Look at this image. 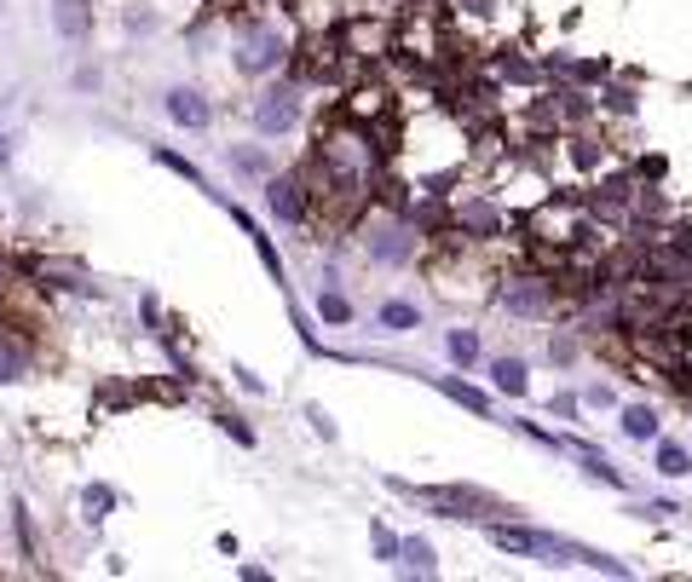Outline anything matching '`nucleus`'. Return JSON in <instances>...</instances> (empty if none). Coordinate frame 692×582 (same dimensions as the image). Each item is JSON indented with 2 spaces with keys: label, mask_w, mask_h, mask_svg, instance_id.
I'll return each instance as SVG.
<instances>
[{
  "label": "nucleus",
  "mask_w": 692,
  "mask_h": 582,
  "mask_svg": "<svg viewBox=\"0 0 692 582\" xmlns=\"http://www.w3.org/2000/svg\"><path fill=\"white\" fill-rule=\"evenodd\" d=\"M300 122V93L295 87H272V93L254 99V133H265V139H277V133H288Z\"/></svg>",
  "instance_id": "f257e3e1"
},
{
  "label": "nucleus",
  "mask_w": 692,
  "mask_h": 582,
  "mask_svg": "<svg viewBox=\"0 0 692 582\" xmlns=\"http://www.w3.org/2000/svg\"><path fill=\"white\" fill-rule=\"evenodd\" d=\"M283 64V35L277 30H249L237 41V70L242 76H272Z\"/></svg>",
  "instance_id": "f03ea898"
},
{
  "label": "nucleus",
  "mask_w": 692,
  "mask_h": 582,
  "mask_svg": "<svg viewBox=\"0 0 692 582\" xmlns=\"http://www.w3.org/2000/svg\"><path fill=\"white\" fill-rule=\"evenodd\" d=\"M265 208H272L283 226H300L306 219V185L300 179H288V173H277L272 185H265Z\"/></svg>",
  "instance_id": "7ed1b4c3"
},
{
  "label": "nucleus",
  "mask_w": 692,
  "mask_h": 582,
  "mask_svg": "<svg viewBox=\"0 0 692 582\" xmlns=\"http://www.w3.org/2000/svg\"><path fill=\"white\" fill-rule=\"evenodd\" d=\"M162 110H168V116L180 122V127H191V133H203V127L214 122V104H208L203 93H191V87H173V93L162 99Z\"/></svg>",
  "instance_id": "20e7f679"
},
{
  "label": "nucleus",
  "mask_w": 692,
  "mask_h": 582,
  "mask_svg": "<svg viewBox=\"0 0 692 582\" xmlns=\"http://www.w3.org/2000/svg\"><path fill=\"white\" fill-rule=\"evenodd\" d=\"M428 497L439 502V507H451L456 520H474L479 507H490V497H479V490H462V484H444V490H428Z\"/></svg>",
  "instance_id": "39448f33"
},
{
  "label": "nucleus",
  "mask_w": 692,
  "mask_h": 582,
  "mask_svg": "<svg viewBox=\"0 0 692 582\" xmlns=\"http://www.w3.org/2000/svg\"><path fill=\"white\" fill-rule=\"evenodd\" d=\"M508 306L520 311V318H537V311L548 306V288H543V277H520L508 288Z\"/></svg>",
  "instance_id": "423d86ee"
},
{
  "label": "nucleus",
  "mask_w": 692,
  "mask_h": 582,
  "mask_svg": "<svg viewBox=\"0 0 692 582\" xmlns=\"http://www.w3.org/2000/svg\"><path fill=\"white\" fill-rule=\"evenodd\" d=\"M53 30L64 41H81L87 35V0H53Z\"/></svg>",
  "instance_id": "0eeeda50"
},
{
  "label": "nucleus",
  "mask_w": 692,
  "mask_h": 582,
  "mask_svg": "<svg viewBox=\"0 0 692 582\" xmlns=\"http://www.w3.org/2000/svg\"><path fill=\"white\" fill-rule=\"evenodd\" d=\"M490 380H497V392H508V398H520V392L531 387L520 357H497V364H490Z\"/></svg>",
  "instance_id": "6e6552de"
},
{
  "label": "nucleus",
  "mask_w": 692,
  "mask_h": 582,
  "mask_svg": "<svg viewBox=\"0 0 692 582\" xmlns=\"http://www.w3.org/2000/svg\"><path fill=\"white\" fill-rule=\"evenodd\" d=\"M439 392H444V398H456V404H462V410H474V415H490V398L474 392V387H467V380H456V375H439Z\"/></svg>",
  "instance_id": "1a4fd4ad"
},
{
  "label": "nucleus",
  "mask_w": 692,
  "mask_h": 582,
  "mask_svg": "<svg viewBox=\"0 0 692 582\" xmlns=\"http://www.w3.org/2000/svg\"><path fill=\"white\" fill-rule=\"evenodd\" d=\"M375 260H410V231L405 226H387V231H375Z\"/></svg>",
  "instance_id": "9d476101"
},
{
  "label": "nucleus",
  "mask_w": 692,
  "mask_h": 582,
  "mask_svg": "<svg viewBox=\"0 0 692 582\" xmlns=\"http://www.w3.org/2000/svg\"><path fill=\"white\" fill-rule=\"evenodd\" d=\"M617 427L629 433V438H658V415L646 410V404H629V410L617 415Z\"/></svg>",
  "instance_id": "9b49d317"
},
{
  "label": "nucleus",
  "mask_w": 692,
  "mask_h": 582,
  "mask_svg": "<svg viewBox=\"0 0 692 582\" xmlns=\"http://www.w3.org/2000/svg\"><path fill=\"white\" fill-rule=\"evenodd\" d=\"M416 318H421V311H416L410 300H387V306H382V329H387V334H405V329H416Z\"/></svg>",
  "instance_id": "f8f14e48"
},
{
  "label": "nucleus",
  "mask_w": 692,
  "mask_h": 582,
  "mask_svg": "<svg viewBox=\"0 0 692 582\" xmlns=\"http://www.w3.org/2000/svg\"><path fill=\"white\" fill-rule=\"evenodd\" d=\"M405 571H416V577H433L439 571V559H433V548L421 543V536H410V543H405Z\"/></svg>",
  "instance_id": "ddd939ff"
},
{
  "label": "nucleus",
  "mask_w": 692,
  "mask_h": 582,
  "mask_svg": "<svg viewBox=\"0 0 692 582\" xmlns=\"http://www.w3.org/2000/svg\"><path fill=\"white\" fill-rule=\"evenodd\" d=\"M444 346H451L456 364H479V334L474 329H451V341H444Z\"/></svg>",
  "instance_id": "4468645a"
},
{
  "label": "nucleus",
  "mask_w": 692,
  "mask_h": 582,
  "mask_svg": "<svg viewBox=\"0 0 692 582\" xmlns=\"http://www.w3.org/2000/svg\"><path fill=\"white\" fill-rule=\"evenodd\" d=\"M658 473H663V479H681V473H692V461H687V450H681V444H658Z\"/></svg>",
  "instance_id": "2eb2a0df"
},
{
  "label": "nucleus",
  "mask_w": 692,
  "mask_h": 582,
  "mask_svg": "<svg viewBox=\"0 0 692 582\" xmlns=\"http://www.w3.org/2000/svg\"><path fill=\"white\" fill-rule=\"evenodd\" d=\"M462 226H467V231H485V237H497V231H502V219H497V208L474 203V208L462 214Z\"/></svg>",
  "instance_id": "dca6fc26"
},
{
  "label": "nucleus",
  "mask_w": 692,
  "mask_h": 582,
  "mask_svg": "<svg viewBox=\"0 0 692 582\" xmlns=\"http://www.w3.org/2000/svg\"><path fill=\"white\" fill-rule=\"evenodd\" d=\"M7 380H24V352L0 341V387H7Z\"/></svg>",
  "instance_id": "f3484780"
},
{
  "label": "nucleus",
  "mask_w": 692,
  "mask_h": 582,
  "mask_svg": "<svg viewBox=\"0 0 692 582\" xmlns=\"http://www.w3.org/2000/svg\"><path fill=\"white\" fill-rule=\"evenodd\" d=\"M231 168H237V173H265L272 162H265L260 150H231Z\"/></svg>",
  "instance_id": "a211bd4d"
},
{
  "label": "nucleus",
  "mask_w": 692,
  "mask_h": 582,
  "mask_svg": "<svg viewBox=\"0 0 692 582\" xmlns=\"http://www.w3.org/2000/svg\"><path fill=\"white\" fill-rule=\"evenodd\" d=\"M318 311H324V323H347V318H352V306H347L341 295H324V300H318Z\"/></svg>",
  "instance_id": "6ab92c4d"
},
{
  "label": "nucleus",
  "mask_w": 692,
  "mask_h": 582,
  "mask_svg": "<svg viewBox=\"0 0 692 582\" xmlns=\"http://www.w3.org/2000/svg\"><path fill=\"white\" fill-rule=\"evenodd\" d=\"M110 502H116V497H110L104 484H93V490H87V520H104V507H110Z\"/></svg>",
  "instance_id": "aec40b11"
},
{
  "label": "nucleus",
  "mask_w": 692,
  "mask_h": 582,
  "mask_svg": "<svg viewBox=\"0 0 692 582\" xmlns=\"http://www.w3.org/2000/svg\"><path fill=\"white\" fill-rule=\"evenodd\" d=\"M398 554H405V543H393V536L387 530H375V559H387V566H393V559Z\"/></svg>",
  "instance_id": "412c9836"
},
{
  "label": "nucleus",
  "mask_w": 692,
  "mask_h": 582,
  "mask_svg": "<svg viewBox=\"0 0 692 582\" xmlns=\"http://www.w3.org/2000/svg\"><path fill=\"white\" fill-rule=\"evenodd\" d=\"M306 415H311V427H318V433H324V438H334V427H329V415H324V410H318V404H311V410H306Z\"/></svg>",
  "instance_id": "4be33fe9"
},
{
  "label": "nucleus",
  "mask_w": 692,
  "mask_h": 582,
  "mask_svg": "<svg viewBox=\"0 0 692 582\" xmlns=\"http://www.w3.org/2000/svg\"><path fill=\"white\" fill-rule=\"evenodd\" d=\"M12 168V150H7V139H0V173H7Z\"/></svg>",
  "instance_id": "5701e85b"
},
{
  "label": "nucleus",
  "mask_w": 692,
  "mask_h": 582,
  "mask_svg": "<svg viewBox=\"0 0 692 582\" xmlns=\"http://www.w3.org/2000/svg\"><path fill=\"white\" fill-rule=\"evenodd\" d=\"M0 12H7V0H0Z\"/></svg>",
  "instance_id": "b1692460"
}]
</instances>
